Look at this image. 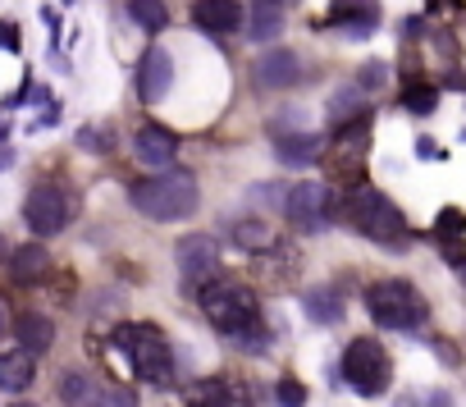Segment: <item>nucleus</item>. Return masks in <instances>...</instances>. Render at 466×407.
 <instances>
[{
	"instance_id": "nucleus-1",
	"label": "nucleus",
	"mask_w": 466,
	"mask_h": 407,
	"mask_svg": "<svg viewBox=\"0 0 466 407\" xmlns=\"http://www.w3.org/2000/svg\"><path fill=\"white\" fill-rule=\"evenodd\" d=\"M201 311L215 330L233 334L243 348H266L261 339V307H257V293L238 280H215L201 289Z\"/></svg>"
},
{
	"instance_id": "nucleus-2",
	"label": "nucleus",
	"mask_w": 466,
	"mask_h": 407,
	"mask_svg": "<svg viewBox=\"0 0 466 407\" xmlns=\"http://www.w3.org/2000/svg\"><path fill=\"white\" fill-rule=\"evenodd\" d=\"M133 207L147 216V220H160V225H178V220H192L197 207H201V192H197V178L187 169H165V174H151L142 183H133Z\"/></svg>"
},
{
	"instance_id": "nucleus-3",
	"label": "nucleus",
	"mask_w": 466,
	"mask_h": 407,
	"mask_svg": "<svg viewBox=\"0 0 466 407\" xmlns=\"http://www.w3.org/2000/svg\"><path fill=\"white\" fill-rule=\"evenodd\" d=\"M115 348L128 357L137 380H147V384H169L174 380V348L156 325H119Z\"/></svg>"
},
{
	"instance_id": "nucleus-4",
	"label": "nucleus",
	"mask_w": 466,
	"mask_h": 407,
	"mask_svg": "<svg viewBox=\"0 0 466 407\" xmlns=\"http://www.w3.org/2000/svg\"><path fill=\"white\" fill-rule=\"evenodd\" d=\"M348 216H352L357 234H366V239L380 243V248H402V243H407V220H402V211L393 207L380 188H366V183H361V188L348 197Z\"/></svg>"
},
{
	"instance_id": "nucleus-5",
	"label": "nucleus",
	"mask_w": 466,
	"mask_h": 407,
	"mask_svg": "<svg viewBox=\"0 0 466 407\" xmlns=\"http://www.w3.org/2000/svg\"><path fill=\"white\" fill-rule=\"evenodd\" d=\"M366 311L384 330H416V325H425V298L407 280H380L366 293Z\"/></svg>"
},
{
	"instance_id": "nucleus-6",
	"label": "nucleus",
	"mask_w": 466,
	"mask_h": 407,
	"mask_svg": "<svg viewBox=\"0 0 466 407\" xmlns=\"http://www.w3.org/2000/svg\"><path fill=\"white\" fill-rule=\"evenodd\" d=\"M343 380L361 398H380L389 389V352L375 339H352L343 352Z\"/></svg>"
},
{
	"instance_id": "nucleus-7",
	"label": "nucleus",
	"mask_w": 466,
	"mask_h": 407,
	"mask_svg": "<svg viewBox=\"0 0 466 407\" xmlns=\"http://www.w3.org/2000/svg\"><path fill=\"white\" fill-rule=\"evenodd\" d=\"M69 197L60 192V188H51V183H42V188H33L28 192V201H24V220H28V229L37 234V239H51V234H60L65 225H69Z\"/></svg>"
},
{
	"instance_id": "nucleus-8",
	"label": "nucleus",
	"mask_w": 466,
	"mask_h": 407,
	"mask_svg": "<svg viewBox=\"0 0 466 407\" xmlns=\"http://www.w3.org/2000/svg\"><path fill=\"white\" fill-rule=\"evenodd\" d=\"M178 275H183L187 289L215 284V280H219V248H215V239L187 234V239L178 243Z\"/></svg>"
},
{
	"instance_id": "nucleus-9",
	"label": "nucleus",
	"mask_w": 466,
	"mask_h": 407,
	"mask_svg": "<svg viewBox=\"0 0 466 407\" xmlns=\"http://www.w3.org/2000/svg\"><path fill=\"white\" fill-rule=\"evenodd\" d=\"M284 216H289L298 229H307V234L320 229L325 216H329V192H325V183H298V188H289Z\"/></svg>"
},
{
	"instance_id": "nucleus-10",
	"label": "nucleus",
	"mask_w": 466,
	"mask_h": 407,
	"mask_svg": "<svg viewBox=\"0 0 466 407\" xmlns=\"http://www.w3.org/2000/svg\"><path fill=\"white\" fill-rule=\"evenodd\" d=\"M298 74H302V65H298V56L289 46H270V51H261L252 60V83L261 92H284V87L298 83Z\"/></svg>"
},
{
	"instance_id": "nucleus-11",
	"label": "nucleus",
	"mask_w": 466,
	"mask_h": 407,
	"mask_svg": "<svg viewBox=\"0 0 466 407\" xmlns=\"http://www.w3.org/2000/svg\"><path fill=\"white\" fill-rule=\"evenodd\" d=\"M169 83H174V60H169L165 46H151V51L142 56V65H137V97H142L147 106H156V101H165Z\"/></svg>"
},
{
	"instance_id": "nucleus-12",
	"label": "nucleus",
	"mask_w": 466,
	"mask_h": 407,
	"mask_svg": "<svg viewBox=\"0 0 466 407\" xmlns=\"http://www.w3.org/2000/svg\"><path fill=\"white\" fill-rule=\"evenodd\" d=\"M192 19H197L201 33L228 37V33L243 28V5H238V0H197V5H192Z\"/></svg>"
},
{
	"instance_id": "nucleus-13",
	"label": "nucleus",
	"mask_w": 466,
	"mask_h": 407,
	"mask_svg": "<svg viewBox=\"0 0 466 407\" xmlns=\"http://www.w3.org/2000/svg\"><path fill=\"white\" fill-rule=\"evenodd\" d=\"M133 151H137L142 165H151V169H169L174 156H178V137H174L169 128H160V124H142L137 137H133Z\"/></svg>"
},
{
	"instance_id": "nucleus-14",
	"label": "nucleus",
	"mask_w": 466,
	"mask_h": 407,
	"mask_svg": "<svg viewBox=\"0 0 466 407\" xmlns=\"http://www.w3.org/2000/svg\"><path fill=\"white\" fill-rule=\"evenodd\" d=\"M252 393L233 380V375H219V380H201L197 389H187V407H248Z\"/></svg>"
},
{
	"instance_id": "nucleus-15",
	"label": "nucleus",
	"mask_w": 466,
	"mask_h": 407,
	"mask_svg": "<svg viewBox=\"0 0 466 407\" xmlns=\"http://www.w3.org/2000/svg\"><path fill=\"white\" fill-rule=\"evenodd\" d=\"M329 24L366 37L380 24V5H375V0H334V5H329Z\"/></svg>"
},
{
	"instance_id": "nucleus-16",
	"label": "nucleus",
	"mask_w": 466,
	"mask_h": 407,
	"mask_svg": "<svg viewBox=\"0 0 466 407\" xmlns=\"http://www.w3.org/2000/svg\"><path fill=\"white\" fill-rule=\"evenodd\" d=\"M37 380V357L33 352H5V357H0V389H5V393H24L28 384Z\"/></svg>"
},
{
	"instance_id": "nucleus-17",
	"label": "nucleus",
	"mask_w": 466,
	"mask_h": 407,
	"mask_svg": "<svg viewBox=\"0 0 466 407\" xmlns=\"http://www.w3.org/2000/svg\"><path fill=\"white\" fill-rule=\"evenodd\" d=\"M46 270H51L46 248L28 243V248L10 252V275H15V284H42V280H46Z\"/></svg>"
},
{
	"instance_id": "nucleus-18",
	"label": "nucleus",
	"mask_w": 466,
	"mask_h": 407,
	"mask_svg": "<svg viewBox=\"0 0 466 407\" xmlns=\"http://www.w3.org/2000/svg\"><path fill=\"white\" fill-rule=\"evenodd\" d=\"M15 339L24 343V352H46L51 343H56V325L46 321V316H37V311H24L19 321H15Z\"/></svg>"
},
{
	"instance_id": "nucleus-19",
	"label": "nucleus",
	"mask_w": 466,
	"mask_h": 407,
	"mask_svg": "<svg viewBox=\"0 0 466 407\" xmlns=\"http://www.w3.org/2000/svg\"><path fill=\"white\" fill-rule=\"evenodd\" d=\"M279 156L289 165H311L320 156V137L316 133H289V137H279Z\"/></svg>"
},
{
	"instance_id": "nucleus-20",
	"label": "nucleus",
	"mask_w": 466,
	"mask_h": 407,
	"mask_svg": "<svg viewBox=\"0 0 466 407\" xmlns=\"http://www.w3.org/2000/svg\"><path fill=\"white\" fill-rule=\"evenodd\" d=\"M128 19L142 33H160L169 24V10H165V0H128Z\"/></svg>"
},
{
	"instance_id": "nucleus-21",
	"label": "nucleus",
	"mask_w": 466,
	"mask_h": 407,
	"mask_svg": "<svg viewBox=\"0 0 466 407\" xmlns=\"http://www.w3.org/2000/svg\"><path fill=\"white\" fill-rule=\"evenodd\" d=\"M307 316L311 321H325V325H339L343 321V302L334 289H311L307 293Z\"/></svg>"
},
{
	"instance_id": "nucleus-22",
	"label": "nucleus",
	"mask_w": 466,
	"mask_h": 407,
	"mask_svg": "<svg viewBox=\"0 0 466 407\" xmlns=\"http://www.w3.org/2000/svg\"><path fill=\"white\" fill-rule=\"evenodd\" d=\"M279 28H284L279 5H257V10H252V24H248L252 42H270V37H279Z\"/></svg>"
},
{
	"instance_id": "nucleus-23",
	"label": "nucleus",
	"mask_w": 466,
	"mask_h": 407,
	"mask_svg": "<svg viewBox=\"0 0 466 407\" xmlns=\"http://www.w3.org/2000/svg\"><path fill=\"white\" fill-rule=\"evenodd\" d=\"M233 243L248 248V252H266L275 239H270V229L261 220H238V225H233Z\"/></svg>"
},
{
	"instance_id": "nucleus-24",
	"label": "nucleus",
	"mask_w": 466,
	"mask_h": 407,
	"mask_svg": "<svg viewBox=\"0 0 466 407\" xmlns=\"http://www.w3.org/2000/svg\"><path fill=\"white\" fill-rule=\"evenodd\" d=\"M461 229H466V216L461 211H439V220H434V239L448 248V252H457V239H461Z\"/></svg>"
},
{
	"instance_id": "nucleus-25",
	"label": "nucleus",
	"mask_w": 466,
	"mask_h": 407,
	"mask_svg": "<svg viewBox=\"0 0 466 407\" xmlns=\"http://www.w3.org/2000/svg\"><path fill=\"white\" fill-rule=\"evenodd\" d=\"M329 115H339L343 124H352V119H366V110H361V87H343V92H334V101H329Z\"/></svg>"
},
{
	"instance_id": "nucleus-26",
	"label": "nucleus",
	"mask_w": 466,
	"mask_h": 407,
	"mask_svg": "<svg viewBox=\"0 0 466 407\" xmlns=\"http://www.w3.org/2000/svg\"><path fill=\"white\" fill-rule=\"evenodd\" d=\"M402 106H407V110H416V115H425V110H434V87H425V83H416V87H407V92H402Z\"/></svg>"
},
{
	"instance_id": "nucleus-27",
	"label": "nucleus",
	"mask_w": 466,
	"mask_h": 407,
	"mask_svg": "<svg viewBox=\"0 0 466 407\" xmlns=\"http://www.w3.org/2000/svg\"><path fill=\"white\" fill-rule=\"evenodd\" d=\"M60 393H65L69 402H83V398L92 393V384H87L83 375H65V384H60Z\"/></svg>"
},
{
	"instance_id": "nucleus-28",
	"label": "nucleus",
	"mask_w": 466,
	"mask_h": 407,
	"mask_svg": "<svg viewBox=\"0 0 466 407\" xmlns=\"http://www.w3.org/2000/svg\"><path fill=\"white\" fill-rule=\"evenodd\" d=\"M279 402H284V407H302V402H307V389H302L298 380H279Z\"/></svg>"
},
{
	"instance_id": "nucleus-29",
	"label": "nucleus",
	"mask_w": 466,
	"mask_h": 407,
	"mask_svg": "<svg viewBox=\"0 0 466 407\" xmlns=\"http://www.w3.org/2000/svg\"><path fill=\"white\" fill-rule=\"evenodd\" d=\"M0 46H5V51H19V28H15V24H0Z\"/></svg>"
},
{
	"instance_id": "nucleus-30",
	"label": "nucleus",
	"mask_w": 466,
	"mask_h": 407,
	"mask_svg": "<svg viewBox=\"0 0 466 407\" xmlns=\"http://www.w3.org/2000/svg\"><path fill=\"white\" fill-rule=\"evenodd\" d=\"M361 83H366V87H380V83H384V65H366V69H361Z\"/></svg>"
},
{
	"instance_id": "nucleus-31",
	"label": "nucleus",
	"mask_w": 466,
	"mask_h": 407,
	"mask_svg": "<svg viewBox=\"0 0 466 407\" xmlns=\"http://www.w3.org/2000/svg\"><path fill=\"white\" fill-rule=\"evenodd\" d=\"M425 407H452V402H448V393L439 389V393H430V398H425Z\"/></svg>"
},
{
	"instance_id": "nucleus-32",
	"label": "nucleus",
	"mask_w": 466,
	"mask_h": 407,
	"mask_svg": "<svg viewBox=\"0 0 466 407\" xmlns=\"http://www.w3.org/2000/svg\"><path fill=\"white\" fill-rule=\"evenodd\" d=\"M398 407H416V398H398Z\"/></svg>"
},
{
	"instance_id": "nucleus-33",
	"label": "nucleus",
	"mask_w": 466,
	"mask_h": 407,
	"mask_svg": "<svg viewBox=\"0 0 466 407\" xmlns=\"http://www.w3.org/2000/svg\"><path fill=\"white\" fill-rule=\"evenodd\" d=\"M0 334H5V307H0Z\"/></svg>"
},
{
	"instance_id": "nucleus-34",
	"label": "nucleus",
	"mask_w": 466,
	"mask_h": 407,
	"mask_svg": "<svg viewBox=\"0 0 466 407\" xmlns=\"http://www.w3.org/2000/svg\"><path fill=\"white\" fill-rule=\"evenodd\" d=\"M257 5H284V0H257Z\"/></svg>"
},
{
	"instance_id": "nucleus-35",
	"label": "nucleus",
	"mask_w": 466,
	"mask_h": 407,
	"mask_svg": "<svg viewBox=\"0 0 466 407\" xmlns=\"http://www.w3.org/2000/svg\"><path fill=\"white\" fill-rule=\"evenodd\" d=\"M0 257H5V239H0Z\"/></svg>"
},
{
	"instance_id": "nucleus-36",
	"label": "nucleus",
	"mask_w": 466,
	"mask_h": 407,
	"mask_svg": "<svg viewBox=\"0 0 466 407\" xmlns=\"http://www.w3.org/2000/svg\"><path fill=\"white\" fill-rule=\"evenodd\" d=\"M15 407H33V402H15Z\"/></svg>"
}]
</instances>
